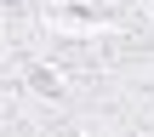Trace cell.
<instances>
[{"mask_svg": "<svg viewBox=\"0 0 154 137\" xmlns=\"http://www.w3.org/2000/svg\"><path fill=\"white\" fill-rule=\"evenodd\" d=\"M143 23H149V29H154V0H143Z\"/></svg>", "mask_w": 154, "mask_h": 137, "instance_id": "obj_1", "label": "cell"}]
</instances>
